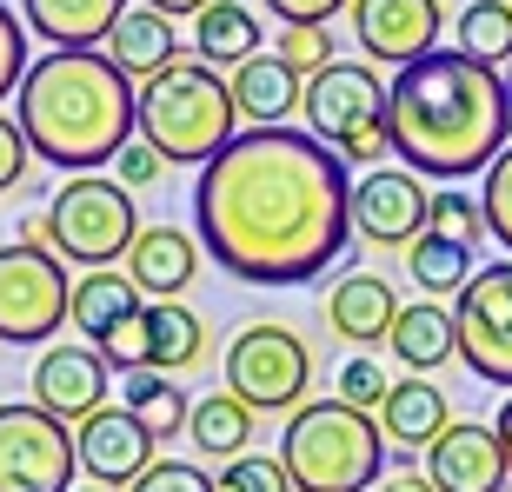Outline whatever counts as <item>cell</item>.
<instances>
[{"mask_svg": "<svg viewBox=\"0 0 512 492\" xmlns=\"http://www.w3.org/2000/svg\"><path fill=\"white\" fill-rule=\"evenodd\" d=\"M193 227L213 266L247 286H306L353 240V180L333 147L253 127L193 180Z\"/></svg>", "mask_w": 512, "mask_h": 492, "instance_id": "obj_1", "label": "cell"}, {"mask_svg": "<svg viewBox=\"0 0 512 492\" xmlns=\"http://www.w3.org/2000/svg\"><path fill=\"white\" fill-rule=\"evenodd\" d=\"M386 133H393V153L406 173L473 180L512 147L506 74L466 60L459 47H439L386 80Z\"/></svg>", "mask_w": 512, "mask_h": 492, "instance_id": "obj_2", "label": "cell"}, {"mask_svg": "<svg viewBox=\"0 0 512 492\" xmlns=\"http://www.w3.org/2000/svg\"><path fill=\"white\" fill-rule=\"evenodd\" d=\"M133 87L107 54H40L20 80V133L27 153H40L47 167L94 173L107 160H120L133 133Z\"/></svg>", "mask_w": 512, "mask_h": 492, "instance_id": "obj_3", "label": "cell"}, {"mask_svg": "<svg viewBox=\"0 0 512 492\" xmlns=\"http://www.w3.org/2000/svg\"><path fill=\"white\" fill-rule=\"evenodd\" d=\"M133 127L167 167H207L240 140V114L220 67L180 54L173 67H160L153 80H140L133 94Z\"/></svg>", "mask_w": 512, "mask_h": 492, "instance_id": "obj_4", "label": "cell"}, {"mask_svg": "<svg viewBox=\"0 0 512 492\" xmlns=\"http://www.w3.org/2000/svg\"><path fill=\"white\" fill-rule=\"evenodd\" d=\"M280 466L293 492H373L386 479V433L346 399H306L280 433Z\"/></svg>", "mask_w": 512, "mask_h": 492, "instance_id": "obj_5", "label": "cell"}, {"mask_svg": "<svg viewBox=\"0 0 512 492\" xmlns=\"http://www.w3.org/2000/svg\"><path fill=\"white\" fill-rule=\"evenodd\" d=\"M306 133L320 140V147H333L346 160V167H380V153L393 147V133H386V80L373 74V67H360V60H333V67H320V74L306 80Z\"/></svg>", "mask_w": 512, "mask_h": 492, "instance_id": "obj_6", "label": "cell"}, {"mask_svg": "<svg viewBox=\"0 0 512 492\" xmlns=\"http://www.w3.org/2000/svg\"><path fill=\"white\" fill-rule=\"evenodd\" d=\"M47 233H54L60 260H80L87 273H107L114 260L133 253L140 213H133V193L120 187V180L74 173V180L54 193V207H47Z\"/></svg>", "mask_w": 512, "mask_h": 492, "instance_id": "obj_7", "label": "cell"}, {"mask_svg": "<svg viewBox=\"0 0 512 492\" xmlns=\"http://www.w3.org/2000/svg\"><path fill=\"white\" fill-rule=\"evenodd\" d=\"M306 386H313V353L293 326L253 320L227 346V393L247 413H300Z\"/></svg>", "mask_w": 512, "mask_h": 492, "instance_id": "obj_8", "label": "cell"}, {"mask_svg": "<svg viewBox=\"0 0 512 492\" xmlns=\"http://www.w3.org/2000/svg\"><path fill=\"white\" fill-rule=\"evenodd\" d=\"M74 313V280L47 246H0V346H47Z\"/></svg>", "mask_w": 512, "mask_h": 492, "instance_id": "obj_9", "label": "cell"}, {"mask_svg": "<svg viewBox=\"0 0 512 492\" xmlns=\"http://www.w3.org/2000/svg\"><path fill=\"white\" fill-rule=\"evenodd\" d=\"M74 433L34 399L0 406V492H74Z\"/></svg>", "mask_w": 512, "mask_h": 492, "instance_id": "obj_10", "label": "cell"}, {"mask_svg": "<svg viewBox=\"0 0 512 492\" xmlns=\"http://www.w3.org/2000/svg\"><path fill=\"white\" fill-rule=\"evenodd\" d=\"M453 326H459L466 373L512 393V260L479 266L473 280H466V293L453 306Z\"/></svg>", "mask_w": 512, "mask_h": 492, "instance_id": "obj_11", "label": "cell"}, {"mask_svg": "<svg viewBox=\"0 0 512 492\" xmlns=\"http://www.w3.org/2000/svg\"><path fill=\"white\" fill-rule=\"evenodd\" d=\"M74 453H80V473L94 486H140V479L160 466V439L127 413V406H100L87 426H74Z\"/></svg>", "mask_w": 512, "mask_h": 492, "instance_id": "obj_12", "label": "cell"}, {"mask_svg": "<svg viewBox=\"0 0 512 492\" xmlns=\"http://www.w3.org/2000/svg\"><path fill=\"white\" fill-rule=\"evenodd\" d=\"M353 34L380 67H413V60L439 54L446 34V7L439 0H353Z\"/></svg>", "mask_w": 512, "mask_h": 492, "instance_id": "obj_13", "label": "cell"}, {"mask_svg": "<svg viewBox=\"0 0 512 492\" xmlns=\"http://www.w3.org/2000/svg\"><path fill=\"white\" fill-rule=\"evenodd\" d=\"M426 207L433 193L406 167H373L366 180H353V233L373 246H413L426 233Z\"/></svg>", "mask_w": 512, "mask_h": 492, "instance_id": "obj_14", "label": "cell"}, {"mask_svg": "<svg viewBox=\"0 0 512 492\" xmlns=\"http://www.w3.org/2000/svg\"><path fill=\"white\" fill-rule=\"evenodd\" d=\"M34 406L60 426H87L107 406V360L94 346H47L34 366Z\"/></svg>", "mask_w": 512, "mask_h": 492, "instance_id": "obj_15", "label": "cell"}, {"mask_svg": "<svg viewBox=\"0 0 512 492\" xmlns=\"http://www.w3.org/2000/svg\"><path fill=\"white\" fill-rule=\"evenodd\" d=\"M426 479L439 492H506V453H499L493 426L479 419H453L446 433L426 446Z\"/></svg>", "mask_w": 512, "mask_h": 492, "instance_id": "obj_16", "label": "cell"}, {"mask_svg": "<svg viewBox=\"0 0 512 492\" xmlns=\"http://www.w3.org/2000/svg\"><path fill=\"white\" fill-rule=\"evenodd\" d=\"M127 0H20V20L47 40V54H94L120 27Z\"/></svg>", "mask_w": 512, "mask_h": 492, "instance_id": "obj_17", "label": "cell"}, {"mask_svg": "<svg viewBox=\"0 0 512 492\" xmlns=\"http://www.w3.org/2000/svg\"><path fill=\"white\" fill-rule=\"evenodd\" d=\"M193 273H200V240L180 227H140V240H133L127 253V280L140 286V293H153V300H173V293H187Z\"/></svg>", "mask_w": 512, "mask_h": 492, "instance_id": "obj_18", "label": "cell"}, {"mask_svg": "<svg viewBox=\"0 0 512 492\" xmlns=\"http://www.w3.org/2000/svg\"><path fill=\"white\" fill-rule=\"evenodd\" d=\"M227 94H233V114L240 120H253V127H286V114L306 100V80L293 74L280 54H253L247 67H233Z\"/></svg>", "mask_w": 512, "mask_h": 492, "instance_id": "obj_19", "label": "cell"}, {"mask_svg": "<svg viewBox=\"0 0 512 492\" xmlns=\"http://www.w3.org/2000/svg\"><path fill=\"white\" fill-rule=\"evenodd\" d=\"M399 320V300L380 273H346L333 293H326V326L353 346H380Z\"/></svg>", "mask_w": 512, "mask_h": 492, "instance_id": "obj_20", "label": "cell"}, {"mask_svg": "<svg viewBox=\"0 0 512 492\" xmlns=\"http://www.w3.org/2000/svg\"><path fill=\"white\" fill-rule=\"evenodd\" d=\"M453 426V399L439 393L433 379H393V393H386L380 406V433L393 439V446H413V453H426L439 433Z\"/></svg>", "mask_w": 512, "mask_h": 492, "instance_id": "obj_21", "label": "cell"}, {"mask_svg": "<svg viewBox=\"0 0 512 492\" xmlns=\"http://www.w3.org/2000/svg\"><path fill=\"white\" fill-rule=\"evenodd\" d=\"M107 60H114L127 80H153L160 67H173V60H180V34H173L167 14L133 7V14H120L114 34H107Z\"/></svg>", "mask_w": 512, "mask_h": 492, "instance_id": "obj_22", "label": "cell"}, {"mask_svg": "<svg viewBox=\"0 0 512 492\" xmlns=\"http://www.w3.org/2000/svg\"><path fill=\"white\" fill-rule=\"evenodd\" d=\"M386 346H393L399 360L426 379L433 366L459 360V326H453V313H446L439 300H413V306H399V320H393V333H386Z\"/></svg>", "mask_w": 512, "mask_h": 492, "instance_id": "obj_23", "label": "cell"}, {"mask_svg": "<svg viewBox=\"0 0 512 492\" xmlns=\"http://www.w3.org/2000/svg\"><path fill=\"white\" fill-rule=\"evenodd\" d=\"M140 286L127 280V273H114V266H107V273H87V280H74V313H67V320L80 326V333H87V346H107V333H120V326L133 320V313H140Z\"/></svg>", "mask_w": 512, "mask_h": 492, "instance_id": "obj_24", "label": "cell"}, {"mask_svg": "<svg viewBox=\"0 0 512 492\" xmlns=\"http://www.w3.org/2000/svg\"><path fill=\"white\" fill-rule=\"evenodd\" d=\"M260 20H253V7H240V0H213L207 14L193 20V60H207V67H247L253 54H260Z\"/></svg>", "mask_w": 512, "mask_h": 492, "instance_id": "obj_25", "label": "cell"}, {"mask_svg": "<svg viewBox=\"0 0 512 492\" xmlns=\"http://www.w3.org/2000/svg\"><path fill=\"white\" fill-rule=\"evenodd\" d=\"M147 346H153V373H187L207 353V326L180 300H147Z\"/></svg>", "mask_w": 512, "mask_h": 492, "instance_id": "obj_26", "label": "cell"}, {"mask_svg": "<svg viewBox=\"0 0 512 492\" xmlns=\"http://www.w3.org/2000/svg\"><path fill=\"white\" fill-rule=\"evenodd\" d=\"M120 406H127V413L140 419L153 439L187 433V419H193V399L180 393L167 373H153V366H140V373H120Z\"/></svg>", "mask_w": 512, "mask_h": 492, "instance_id": "obj_27", "label": "cell"}, {"mask_svg": "<svg viewBox=\"0 0 512 492\" xmlns=\"http://www.w3.org/2000/svg\"><path fill=\"white\" fill-rule=\"evenodd\" d=\"M187 439H193V453H207V459H240L247 453V439H253V413L240 406L233 393H213V399H193V419H187Z\"/></svg>", "mask_w": 512, "mask_h": 492, "instance_id": "obj_28", "label": "cell"}, {"mask_svg": "<svg viewBox=\"0 0 512 492\" xmlns=\"http://www.w3.org/2000/svg\"><path fill=\"white\" fill-rule=\"evenodd\" d=\"M406 273H413V286L426 300L433 293H466V280H473V246L446 240V233H419L406 246Z\"/></svg>", "mask_w": 512, "mask_h": 492, "instance_id": "obj_29", "label": "cell"}, {"mask_svg": "<svg viewBox=\"0 0 512 492\" xmlns=\"http://www.w3.org/2000/svg\"><path fill=\"white\" fill-rule=\"evenodd\" d=\"M459 54L479 60V67H512V7L506 0H473L459 14Z\"/></svg>", "mask_w": 512, "mask_h": 492, "instance_id": "obj_30", "label": "cell"}, {"mask_svg": "<svg viewBox=\"0 0 512 492\" xmlns=\"http://www.w3.org/2000/svg\"><path fill=\"white\" fill-rule=\"evenodd\" d=\"M220 492H293V473L280 466V453H240L213 473Z\"/></svg>", "mask_w": 512, "mask_h": 492, "instance_id": "obj_31", "label": "cell"}, {"mask_svg": "<svg viewBox=\"0 0 512 492\" xmlns=\"http://www.w3.org/2000/svg\"><path fill=\"white\" fill-rule=\"evenodd\" d=\"M426 233H446V240L473 246L479 233H486V213H479V200H466L459 187H446V193H433V207H426Z\"/></svg>", "mask_w": 512, "mask_h": 492, "instance_id": "obj_32", "label": "cell"}, {"mask_svg": "<svg viewBox=\"0 0 512 492\" xmlns=\"http://www.w3.org/2000/svg\"><path fill=\"white\" fill-rule=\"evenodd\" d=\"M479 213H486V233L512 253V147L486 167V187H479Z\"/></svg>", "mask_w": 512, "mask_h": 492, "instance_id": "obj_33", "label": "cell"}, {"mask_svg": "<svg viewBox=\"0 0 512 492\" xmlns=\"http://www.w3.org/2000/svg\"><path fill=\"white\" fill-rule=\"evenodd\" d=\"M386 393H393V379H386V366L373 360V353H353V360L340 366V399H346V406H360V413H380Z\"/></svg>", "mask_w": 512, "mask_h": 492, "instance_id": "obj_34", "label": "cell"}, {"mask_svg": "<svg viewBox=\"0 0 512 492\" xmlns=\"http://www.w3.org/2000/svg\"><path fill=\"white\" fill-rule=\"evenodd\" d=\"M273 54H280L300 80H313L320 67H333V34H326V27H286Z\"/></svg>", "mask_w": 512, "mask_h": 492, "instance_id": "obj_35", "label": "cell"}, {"mask_svg": "<svg viewBox=\"0 0 512 492\" xmlns=\"http://www.w3.org/2000/svg\"><path fill=\"white\" fill-rule=\"evenodd\" d=\"M27 80V20L0 0V94H20Z\"/></svg>", "mask_w": 512, "mask_h": 492, "instance_id": "obj_36", "label": "cell"}, {"mask_svg": "<svg viewBox=\"0 0 512 492\" xmlns=\"http://www.w3.org/2000/svg\"><path fill=\"white\" fill-rule=\"evenodd\" d=\"M133 492H220V486H213V473H200L193 459H160Z\"/></svg>", "mask_w": 512, "mask_h": 492, "instance_id": "obj_37", "label": "cell"}, {"mask_svg": "<svg viewBox=\"0 0 512 492\" xmlns=\"http://www.w3.org/2000/svg\"><path fill=\"white\" fill-rule=\"evenodd\" d=\"M160 167H167V160H160L147 140H127V147H120V160H114V180L133 193V187H153V180H160Z\"/></svg>", "mask_w": 512, "mask_h": 492, "instance_id": "obj_38", "label": "cell"}, {"mask_svg": "<svg viewBox=\"0 0 512 492\" xmlns=\"http://www.w3.org/2000/svg\"><path fill=\"white\" fill-rule=\"evenodd\" d=\"M340 7H353V0H266V14L286 20V27H326Z\"/></svg>", "mask_w": 512, "mask_h": 492, "instance_id": "obj_39", "label": "cell"}, {"mask_svg": "<svg viewBox=\"0 0 512 492\" xmlns=\"http://www.w3.org/2000/svg\"><path fill=\"white\" fill-rule=\"evenodd\" d=\"M27 160H34V153H27V133H20V120H7V114H0V193H7V187H20Z\"/></svg>", "mask_w": 512, "mask_h": 492, "instance_id": "obj_40", "label": "cell"}, {"mask_svg": "<svg viewBox=\"0 0 512 492\" xmlns=\"http://www.w3.org/2000/svg\"><path fill=\"white\" fill-rule=\"evenodd\" d=\"M140 7H153V14H167V20H180V14H193V20H200V14L213 7V0H140Z\"/></svg>", "mask_w": 512, "mask_h": 492, "instance_id": "obj_41", "label": "cell"}, {"mask_svg": "<svg viewBox=\"0 0 512 492\" xmlns=\"http://www.w3.org/2000/svg\"><path fill=\"white\" fill-rule=\"evenodd\" d=\"M380 492H439L426 473H393V479H380Z\"/></svg>", "mask_w": 512, "mask_h": 492, "instance_id": "obj_42", "label": "cell"}, {"mask_svg": "<svg viewBox=\"0 0 512 492\" xmlns=\"http://www.w3.org/2000/svg\"><path fill=\"white\" fill-rule=\"evenodd\" d=\"M493 439H499V453H506V473H512V399L499 406V419H493Z\"/></svg>", "mask_w": 512, "mask_h": 492, "instance_id": "obj_43", "label": "cell"}, {"mask_svg": "<svg viewBox=\"0 0 512 492\" xmlns=\"http://www.w3.org/2000/svg\"><path fill=\"white\" fill-rule=\"evenodd\" d=\"M74 492H107V486H74Z\"/></svg>", "mask_w": 512, "mask_h": 492, "instance_id": "obj_44", "label": "cell"}, {"mask_svg": "<svg viewBox=\"0 0 512 492\" xmlns=\"http://www.w3.org/2000/svg\"><path fill=\"white\" fill-rule=\"evenodd\" d=\"M506 100H512V67H506Z\"/></svg>", "mask_w": 512, "mask_h": 492, "instance_id": "obj_45", "label": "cell"}, {"mask_svg": "<svg viewBox=\"0 0 512 492\" xmlns=\"http://www.w3.org/2000/svg\"><path fill=\"white\" fill-rule=\"evenodd\" d=\"M506 7H512V0H506Z\"/></svg>", "mask_w": 512, "mask_h": 492, "instance_id": "obj_46", "label": "cell"}]
</instances>
